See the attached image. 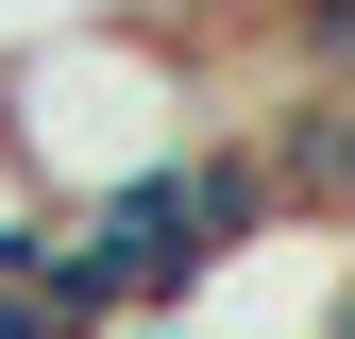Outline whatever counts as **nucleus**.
<instances>
[{
  "instance_id": "1",
  "label": "nucleus",
  "mask_w": 355,
  "mask_h": 339,
  "mask_svg": "<svg viewBox=\"0 0 355 339\" xmlns=\"http://www.w3.org/2000/svg\"><path fill=\"white\" fill-rule=\"evenodd\" d=\"M203 119H220V68H203L187 0H169V17H136V0H51V17L0 34V136H17V170L51 204L187 153Z\"/></svg>"
},
{
  "instance_id": "2",
  "label": "nucleus",
  "mask_w": 355,
  "mask_h": 339,
  "mask_svg": "<svg viewBox=\"0 0 355 339\" xmlns=\"http://www.w3.org/2000/svg\"><path fill=\"white\" fill-rule=\"evenodd\" d=\"M254 170H271V221L288 238H355V85H254Z\"/></svg>"
},
{
  "instance_id": "3",
  "label": "nucleus",
  "mask_w": 355,
  "mask_h": 339,
  "mask_svg": "<svg viewBox=\"0 0 355 339\" xmlns=\"http://www.w3.org/2000/svg\"><path fill=\"white\" fill-rule=\"evenodd\" d=\"M102 339H203V306H136V322H102Z\"/></svg>"
}]
</instances>
